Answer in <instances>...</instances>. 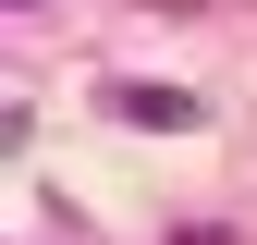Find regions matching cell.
I'll return each mask as SVG.
<instances>
[{
    "label": "cell",
    "mask_w": 257,
    "mask_h": 245,
    "mask_svg": "<svg viewBox=\"0 0 257 245\" xmlns=\"http://www.w3.org/2000/svg\"><path fill=\"white\" fill-rule=\"evenodd\" d=\"M110 110H122V122H159V135H184V122H208L196 98H184V86H110Z\"/></svg>",
    "instance_id": "cell-1"
}]
</instances>
